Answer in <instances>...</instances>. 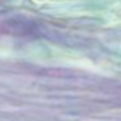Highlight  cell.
<instances>
[{"mask_svg": "<svg viewBox=\"0 0 121 121\" xmlns=\"http://www.w3.org/2000/svg\"><path fill=\"white\" fill-rule=\"evenodd\" d=\"M1 31L17 35H29L34 33V25L31 22L24 21V20H9L3 24Z\"/></svg>", "mask_w": 121, "mask_h": 121, "instance_id": "1", "label": "cell"}]
</instances>
